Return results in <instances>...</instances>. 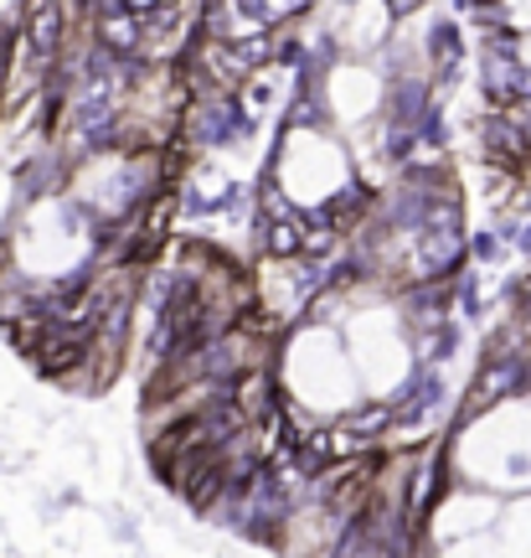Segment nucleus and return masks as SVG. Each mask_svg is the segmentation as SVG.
<instances>
[{
  "mask_svg": "<svg viewBox=\"0 0 531 558\" xmlns=\"http://www.w3.org/2000/svg\"><path fill=\"white\" fill-rule=\"evenodd\" d=\"M459 316L465 320L480 316V284H474V275H459Z\"/></svg>",
  "mask_w": 531,
  "mask_h": 558,
  "instance_id": "nucleus-9",
  "label": "nucleus"
},
{
  "mask_svg": "<svg viewBox=\"0 0 531 558\" xmlns=\"http://www.w3.org/2000/svg\"><path fill=\"white\" fill-rule=\"evenodd\" d=\"M382 109H387V130H418V120L433 109L429 78H423V73H393Z\"/></svg>",
  "mask_w": 531,
  "mask_h": 558,
  "instance_id": "nucleus-3",
  "label": "nucleus"
},
{
  "mask_svg": "<svg viewBox=\"0 0 531 558\" xmlns=\"http://www.w3.org/2000/svg\"><path fill=\"white\" fill-rule=\"evenodd\" d=\"M470 254H474V259H495V254H501V239H495V233H474Z\"/></svg>",
  "mask_w": 531,
  "mask_h": 558,
  "instance_id": "nucleus-10",
  "label": "nucleus"
},
{
  "mask_svg": "<svg viewBox=\"0 0 531 558\" xmlns=\"http://www.w3.org/2000/svg\"><path fill=\"white\" fill-rule=\"evenodd\" d=\"M413 135H418V150H444V145H449V124H444V109H439V104L418 120Z\"/></svg>",
  "mask_w": 531,
  "mask_h": 558,
  "instance_id": "nucleus-7",
  "label": "nucleus"
},
{
  "mask_svg": "<svg viewBox=\"0 0 531 558\" xmlns=\"http://www.w3.org/2000/svg\"><path fill=\"white\" fill-rule=\"evenodd\" d=\"M186 124H192V140H197L201 150H222V145H233V140L254 135V114L237 99H197Z\"/></svg>",
  "mask_w": 531,
  "mask_h": 558,
  "instance_id": "nucleus-1",
  "label": "nucleus"
},
{
  "mask_svg": "<svg viewBox=\"0 0 531 558\" xmlns=\"http://www.w3.org/2000/svg\"><path fill=\"white\" fill-rule=\"evenodd\" d=\"M423 52H429V62L444 68V78H454V68L465 58V32H459L454 21H433L429 37H423Z\"/></svg>",
  "mask_w": 531,
  "mask_h": 558,
  "instance_id": "nucleus-6",
  "label": "nucleus"
},
{
  "mask_svg": "<svg viewBox=\"0 0 531 558\" xmlns=\"http://www.w3.org/2000/svg\"><path fill=\"white\" fill-rule=\"evenodd\" d=\"M516 243H521V248H527V254H531V222H527V228H521V233H516Z\"/></svg>",
  "mask_w": 531,
  "mask_h": 558,
  "instance_id": "nucleus-11",
  "label": "nucleus"
},
{
  "mask_svg": "<svg viewBox=\"0 0 531 558\" xmlns=\"http://www.w3.org/2000/svg\"><path fill=\"white\" fill-rule=\"evenodd\" d=\"M444 399H449V388H444V378L433 373V367H418V373H408V383L393 393V418L397 424H408V418H423L433 414V409H444Z\"/></svg>",
  "mask_w": 531,
  "mask_h": 558,
  "instance_id": "nucleus-4",
  "label": "nucleus"
},
{
  "mask_svg": "<svg viewBox=\"0 0 531 558\" xmlns=\"http://www.w3.org/2000/svg\"><path fill=\"white\" fill-rule=\"evenodd\" d=\"M480 145H485V156L491 160H506V166H521V160L531 156L527 124L516 120V114H501V109L480 120Z\"/></svg>",
  "mask_w": 531,
  "mask_h": 558,
  "instance_id": "nucleus-5",
  "label": "nucleus"
},
{
  "mask_svg": "<svg viewBox=\"0 0 531 558\" xmlns=\"http://www.w3.org/2000/svg\"><path fill=\"white\" fill-rule=\"evenodd\" d=\"M78 16V11H62V5H32L26 11V26H21V41H26V52H32V62H41V68H52L58 58H67L62 47H67V21Z\"/></svg>",
  "mask_w": 531,
  "mask_h": 558,
  "instance_id": "nucleus-2",
  "label": "nucleus"
},
{
  "mask_svg": "<svg viewBox=\"0 0 531 558\" xmlns=\"http://www.w3.org/2000/svg\"><path fill=\"white\" fill-rule=\"evenodd\" d=\"M454 352H459V326H454V320H444V326H433V331H429V367H439V362H449Z\"/></svg>",
  "mask_w": 531,
  "mask_h": 558,
  "instance_id": "nucleus-8",
  "label": "nucleus"
}]
</instances>
